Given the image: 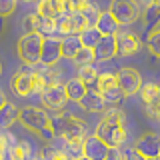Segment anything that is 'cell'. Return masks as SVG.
<instances>
[{
    "label": "cell",
    "instance_id": "cell-36",
    "mask_svg": "<svg viewBox=\"0 0 160 160\" xmlns=\"http://www.w3.org/2000/svg\"><path fill=\"white\" fill-rule=\"evenodd\" d=\"M78 160H88V158H86V156H82V158H78Z\"/></svg>",
    "mask_w": 160,
    "mask_h": 160
},
{
    "label": "cell",
    "instance_id": "cell-14",
    "mask_svg": "<svg viewBox=\"0 0 160 160\" xmlns=\"http://www.w3.org/2000/svg\"><path fill=\"white\" fill-rule=\"evenodd\" d=\"M36 72L42 76L44 84H46V88H52V86H62V70H60L58 66H52V68H46V66H40V64H36V66H32Z\"/></svg>",
    "mask_w": 160,
    "mask_h": 160
},
{
    "label": "cell",
    "instance_id": "cell-11",
    "mask_svg": "<svg viewBox=\"0 0 160 160\" xmlns=\"http://www.w3.org/2000/svg\"><path fill=\"white\" fill-rule=\"evenodd\" d=\"M116 48L118 56H134L140 48H142V40H140L134 32H120L116 34Z\"/></svg>",
    "mask_w": 160,
    "mask_h": 160
},
{
    "label": "cell",
    "instance_id": "cell-34",
    "mask_svg": "<svg viewBox=\"0 0 160 160\" xmlns=\"http://www.w3.org/2000/svg\"><path fill=\"white\" fill-rule=\"evenodd\" d=\"M106 160H124L122 156V148H110L106 154Z\"/></svg>",
    "mask_w": 160,
    "mask_h": 160
},
{
    "label": "cell",
    "instance_id": "cell-22",
    "mask_svg": "<svg viewBox=\"0 0 160 160\" xmlns=\"http://www.w3.org/2000/svg\"><path fill=\"white\" fill-rule=\"evenodd\" d=\"M44 24V18L40 16L38 12H28L26 16L22 18V30L24 34H38L40 28Z\"/></svg>",
    "mask_w": 160,
    "mask_h": 160
},
{
    "label": "cell",
    "instance_id": "cell-1",
    "mask_svg": "<svg viewBox=\"0 0 160 160\" xmlns=\"http://www.w3.org/2000/svg\"><path fill=\"white\" fill-rule=\"evenodd\" d=\"M18 120L26 130L38 134L46 144L56 140V134H54V128H52V116L42 106H32V104L22 106L18 114Z\"/></svg>",
    "mask_w": 160,
    "mask_h": 160
},
{
    "label": "cell",
    "instance_id": "cell-21",
    "mask_svg": "<svg viewBox=\"0 0 160 160\" xmlns=\"http://www.w3.org/2000/svg\"><path fill=\"white\" fill-rule=\"evenodd\" d=\"M18 114H20V108L12 102H6L2 108H0V130H6L10 128L14 122L18 120Z\"/></svg>",
    "mask_w": 160,
    "mask_h": 160
},
{
    "label": "cell",
    "instance_id": "cell-12",
    "mask_svg": "<svg viewBox=\"0 0 160 160\" xmlns=\"http://www.w3.org/2000/svg\"><path fill=\"white\" fill-rule=\"evenodd\" d=\"M108 150L110 148L96 136V134H90V136L84 140V156L88 160H106Z\"/></svg>",
    "mask_w": 160,
    "mask_h": 160
},
{
    "label": "cell",
    "instance_id": "cell-8",
    "mask_svg": "<svg viewBox=\"0 0 160 160\" xmlns=\"http://www.w3.org/2000/svg\"><path fill=\"white\" fill-rule=\"evenodd\" d=\"M40 102H42V108L50 110V112H60V110L66 108V104L70 102L68 96H66V90H64V84L62 86H52V88H46L42 94H40Z\"/></svg>",
    "mask_w": 160,
    "mask_h": 160
},
{
    "label": "cell",
    "instance_id": "cell-30",
    "mask_svg": "<svg viewBox=\"0 0 160 160\" xmlns=\"http://www.w3.org/2000/svg\"><path fill=\"white\" fill-rule=\"evenodd\" d=\"M74 64H76L78 68H82V66H88V64H94V52L90 48H84L76 54V58H74Z\"/></svg>",
    "mask_w": 160,
    "mask_h": 160
},
{
    "label": "cell",
    "instance_id": "cell-33",
    "mask_svg": "<svg viewBox=\"0 0 160 160\" xmlns=\"http://www.w3.org/2000/svg\"><path fill=\"white\" fill-rule=\"evenodd\" d=\"M122 156H124V160H146L142 154H138L134 150V146H122Z\"/></svg>",
    "mask_w": 160,
    "mask_h": 160
},
{
    "label": "cell",
    "instance_id": "cell-13",
    "mask_svg": "<svg viewBox=\"0 0 160 160\" xmlns=\"http://www.w3.org/2000/svg\"><path fill=\"white\" fill-rule=\"evenodd\" d=\"M94 52V62H104L114 56H118V48H116V36H102V40L96 44Z\"/></svg>",
    "mask_w": 160,
    "mask_h": 160
},
{
    "label": "cell",
    "instance_id": "cell-26",
    "mask_svg": "<svg viewBox=\"0 0 160 160\" xmlns=\"http://www.w3.org/2000/svg\"><path fill=\"white\" fill-rule=\"evenodd\" d=\"M10 158L12 160H32V146H30L28 140H20L16 144V148L12 150V154H10Z\"/></svg>",
    "mask_w": 160,
    "mask_h": 160
},
{
    "label": "cell",
    "instance_id": "cell-7",
    "mask_svg": "<svg viewBox=\"0 0 160 160\" xmlns=\"http://www.w3.org/2000/svg\"><path fill=\"white\" fill-rule=\"evenodd\" d=\"M32 74H34L32 66H20L18 72H14L12 78H10V90H12L16 96H22V98L34 94Z\"/></svg>",
    "mask_w": 160,
    "mask_h": 160
},
{
    "label": "cell",
    "instance_id": "cell-28",
    "mask_svg": "<svg viewBox=\"0 0 160 160\" xmlns=\"http://www.w3.org/2000/svg\"><path fill=\"white\" fill-rule=\"evenodd\" d=\"M102 120L114 122V124H124V126H126V114H124V110L118 108V106H108L104 110V118Z\"/></svg>",
    "mask_w": 160,
    "mask_h": 160
},
{
    "label": "cell",
    "instance_id": "cell-18",
    "mask_svg": "<svg viewBox=\"0 0 160 160\" xmlns=\"http://www.w3.org/2000/svg\"><path fill=\"white\" fill-rule=\"evenodd\" d=\"M76 10L84 16V20H86V24H88V28H96L98 16H100V12H102V10L96 6V4L80 0V2H76Z\"/></svg>",
    "mask_w": 160,
    "mask_h": 160
},
{
    "label": "cell",
    "instance_id": "cell-10",
    "mask_svg": "<svg viewBox=\"0 0 160 160\" xmlns=\"http://www.w3.org/2000/svg\"><path fill=\"white\" fill-rule=\"evenodd\" d=\"M62 60V52H60V38H44L42 52H40V66L52 68Z\"/></svg>",
    "mask_w": 160,
    "mask_h": 160
},
{
    "label": "cell",
    "instance_id": "cell-27",
    "mask_svg": "<svg viewBox=\"0 0 160 160\" xmlns=\"http://www.w3.org/2000/svg\"><path fill=\"white\" fill-rule=\"evenodd\" d=\"M100 40H102V34H100L96 28H88V30H84V32L80 34V42H82V46L90 48V50L96 48V44L100 42Z\"/></svg>",
    "mask_w": 160,
    "mask_h": 160
},
{
    "label": "cell",
    "instance_id": "cell-29",
    "mask_svg": "<svg viewBox=\"0 0 160 160\" xmlns=\"http://www.w3.org/2000/svg\"><path fill=\"white\" fill-rule=\"evenodd\" d=\"M100 96H102V100H104L106 106H116V104H120L124 100V94H122V90H120L118 86H114V88L106 90V92H102Z\"/></svg>",
    "mask_w": 160,
    "mask_h": 160
},
{
    "label": "cell",
    "instance_id": "cell-19",
    "mask_svg": "<svg viewBox=\"0 0 160 160\" xmlns=\"http://www.w3.org/2000/svg\"><path fill=\"white\" fill-rule=\"evenodd\" d=\"M80 50H82V42H80V36H66V38L60 40V52H62V58L74 60Z\"/></svg>",
    "mask_w": 160,
    "mask_h": 160
},
{
    "label": "cell",
    "instance_id": "cell-32",
    "mask_svg": "<svg viewBox=\"0 0 160 160\" xmlns=\"http://www.w3.org/2000/svg\"><path fill=\"white\" fill-rule=\"evenodd\" d=\"M16 10V2L14 0H0V18H6Z\"/></svg>",
    "mask_w": 160,
    "mask_h": 160
},
{
    "label": "cell",
    "instance_id": "cell-31",
    "mask_svg": "<svg viewBox=\"0 0 160 160\" xmlns=\"http://www.w3.org/2000/svg\"><path fill=\"white\" fill-rule=\"evenodd\" d=\"M148 48L154 56L160 58V28H156L154 32L148 34Z\"/></svg>",
    "mask_w": 160,
    "mask_h": 160
},
{
    "label": "cell",
    "instance_id": "cell-35",
    "mask_svg": "<svg viewBox=\"0 0 160 160\" xmlns=\"http://www.w3.org/2000/svg\"><path fill=\"white\" fill-rule=\"evenodd\" d=\"M6 102H8V100H6V94H4L2 90H0V108H2V106H4Z\"/></svg>",
    "mask_w": 160,
    "mask_h": 160
},
{
    "label": "cell",
    "instance_id": "cell-17",
    "mask_svg": "<svg viewBox=\"0 0 160 160\" xmlns=\"http://www.w3.org/2000/svg\"><path fill=\"white\" fill-rule=\"evenodd\" d=\"M64 90H66V96L68 100H72V102H80L84 96H86V92H88V88H86V84L82 82L78 76H74V78H70L66 84H64Z\"/></svg>",
    "mask_w": 160,
    "mask_h": 160
},
{
    "label": "cell",
    "instance_id": "cell-3",
    "mask_svg": "<svg viewBox=\"0 0 160 160\" xmlns=\"http://www.w3.org/2000/svg\"><path fill=\"white\" fill-rule=\"evenodd\" d=\"M44 38L40 34H22L16 44L18 58L24 62V66H36L40 62V52H42Z\"/></svg>",
    "mask_w": 160,
    "mask_h": 160
},
{
    "label": "cell",
    "instance_id": "cell-5",
    "mask_svg": "<svg viewBox=\"0 0 160 160\" xmlns=\"http://www.w3.org/2000/svg\"><path fill=\"white\" fill-rule=\"evenodd\" d=\"M94 134L108 148H122L128 138V132L124 128V124H114V122H106V120H100Z\"/></svg>",
    "mask_w": 160,
    "mask_h": 160
},
{
    "label": "cell",
    "instance_id": "cell-25",
    "mask_svg": "<svg viewBox=\"0 0 160 160\" xmlns=\"http://www.w3.org/2000/svg\"><path fill=\"white\" fill-rule=\"evenodd\" d=\"M114 86H118V82H116V74H114V72H100L94 90H96L98 94H102V92H106V90L114 88Z\"/></svg>",
    "mask_w": 160,
    "mask_h": 160
},
{
    "label": "cell",
    "instance_id": "cell-4",
    "mask_svg": "<svg viewBox=\"0 0 160 160\" xmlns=\"http://www.w3.org/2000/svg\"><path fill=\"white\" fill-rule=\"evenodd\" d=\"M108 12L114 16L118 26H130L142 16V2H132V0H116L110 4Z\"/></svg>",
    "mask_w": 160,
    "mask_h": 160
},
{
    "label": "cell",
    "instance_id": "cell-39",
    "mask_svg": "<svg viewBox=\"0 0 160 160\" xmlns=\"http://www.w3.org/2000/svg\"><path fill=\"white\" fill-rule=\"evenodd\" d=\"M158 158H160V156H158Z\"/></svg>",
    "mask_w": 160,
    "mask_h": 160
},
{
    "label": "cell",
    "instance_id": "cell-9",
    "mask_svg": "<svg viewBox=\"0 0 160 160\" xmlns=\"http://www.w3.org/2000/svg\"><path fill=\"white\" fill-rule=\"evenodd\" d=\"M134 150L138 154H142L146 160L158 158L160 156V136L156 132H144L140 134L134 142Z\"/></svg>",
    "mask_w": 160,
    "mask_h": 160
},
{
    "label": "cell",
    "instance_id": "cell-15",
    "mask_svg": "<svg viewBox=\"0 0 160 160\" xmlns=\"http://www.w3.org/2000/svg\"><path fill=\"white\" fill-rule=\"evenodd\" d=\"M96 30L102 36H116L118 34V22L114 20V16L108 12V10H104V12H100V16H98V22H96Z\"/></svg>",
    "mask_w": 160,
    "mask_h": 160
},
{
    "label": "cell",
    "instance_id": "cell-37",
    "mask_svg": "<svg viewBox=\"0 0 160 160\" xmlns=\"http://www.w3.org/2000/svg\"><path fill=\"white\" fill-rule=\"evenodd\" d=\"M0 74H2V62H0Z\"/></svg>",
    "mask_w": 160,
    "mask_h": 160
},
{
    "label": "cell",
    "instance_id": "cell-16",
    "mask_svg": "<svg viewBox=\"0 0 160 160\" xmlns=\"http://www.w3.org/2000/svg\"><path fill=\"white\" fill-rule=\"evenodd\" d=\"M138 94H140V100L144 102V106H146V108L160 104V84H156V82L142 84V88H140Z\"/></svg>",
    "mask_w": 160,
    "mask_h": 160
},
{
    "label": "cell",
    "instance_id": "cell-38",
    "mask_svg": "<svg viewBox=\"0 0 160 160\" xmlns=\"http://www.w3.org/2000/svg\"><path fill=\"white\" fill-rule=\"evenodd\" d=\"M152 160H160V158H152Z\"/></svg>",
    "mask_w": 160,
    "mask_h": 160
},
{
    "label": "cell",
    "instance_id": "cell-24",
    "mask_svg": "<svg viewBox=\"0 0 160 160\" xmlns=\"http://www.w3.org/2000/svg\"><path fill=\"white\" fill-rule=\"evenodd\" d=\"M98 70L94 64H88V66H82L78 68V78L82 80L84 84H86L88 90H94V86H96V80H98Z\"/></svg>",
    "mask_w": 160,
    "mask_h": 160
},
{
    "label": "cell",
    "instance_id": "cell-6",
    "mask_svg": "<svg viewBox=\"0 0 160 160\" xmlns=\"http://www.w3.org/2000/svg\"><path fill=\"white\" fill-rule=\"evenodd\" d=\"M116 82H118V88L122 90L124 96H134V94L140 92L142 88V76L136 68L132 66H122L116 72Z\"/></svg>",
    "mask_w": 160,
    "mask_h": 160
},
{
    "label": "cell",
    "instance_id": "cell-20",
    "mask_svg": "<svg viewBox=\"0 0 160 160\" xmlns=\"http://www.w3.org/2000/svg\"><path fill=\"white\" fill-rule=\"evenodd\" d=\"M78 106L82 108V110H86V112H100V110L106 106V104H104L102 96H100L96 90H88L86 96L78 102Z\"/></svg>",
    "mask_w": 160,
    "mask_h": 160
},
{
    "label": "cell",
    "instance_id": "cell-2",
    "mask_svg": "<svg viewBox=\"0 0 160 160\" xmlns=\"http://www.w3.org/2000/svg\"><path fill=\"white\" fill-rule=\"evenodd\" d=\"M52 128L56 138L60 140H86L90 136V126L86 120L74 116V114H56L52 118Z\"/></svg>",
    "mask_w": 160,
    "mask_h": 160
},
{
    "label": "cell",
    "instance_id": "cell-23",
    "mask_svg": "<svg viewBox=\"0 0 160 160\" xmlns=\"http://www.w3.org/2000/svg\"><path fill=\"white\" fill-rule=\"evenodd\" d=\"M62 148H64V154L70 158V160H78L84 156V140H62Z\"/></svg>",
    "mask_w": 160,
    "mask_h": 160
}]
</instances>
